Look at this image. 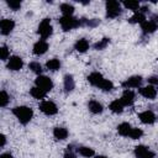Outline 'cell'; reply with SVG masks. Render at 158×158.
<instances>
[{
	"label": "cell",
	"instance_id": "obj_20",
	"mask_svg": "<svg viewBox=\"0 0 158 158\" xmlns=\"http://www.w3.org/2000/svg\"><path fill=\"white\" fill-rule=\"evenodd\" d=\"M68 135H69V132H68V130L65 127H56L53 130V136L57 139L63 141V139H65L68 137Z\"/></svg>",
	"mask_w": 158,
	"mask_h": 158
},
{
	"label": "cell",
	"instance_id": "obj_37",
	"mask_svg": "<svg viewBox=\"0 0 158 158\" xmlns=\"http://www.w3.org/2000/svg\"><path fill=\"white\" fill-rule=\"evenodd\" d=\"M0 139H1V142H0V147H4L5 146V143H6V137H5V135H0Z\"/></svg>",
	"mask_w": 158,
	"mask_h": 158
},
{
	"label": "cell",
	"instance_id": "obj_23",
	"mask_svg": "<svg viewBox=\"0 0 158 158\" xmlns=\"http://www.w3.org/2000/svg\"><path fill=\"white\" fill-rule=\"evenodd\" d=\"M128 21L131 22V23H143L144 21H146V15L144 14H142L141 11H136L130 19H128Z\"/></svg>",
	"mask_w": 158,
	"mask_h": 158
},
{
	"label": "cell",
	"instance_id": "obj_11",
	"mask_svg": "<svg viewBox=\"0 0 158 158\" xmlns=\"http://www.w3.org/2000/svg\"><path fill=\"white\" fill-rule=\"evenodd\" d=\"M138 93H139V95H142L143 98L149 99V100H153V99L157 96V89H156V86H153V85L141 86V88L138 89Z\"/></svg>",
	"mask_w": 158,
	"mask_h": 158
},
{
	"label": "cell",
	"instance_id": "obj_39",
	"mask_svg": "<svg viewBox=\"0 0 158 158\" xmlns=\"http://www.w3.org/2000/svg\"><path fill=\"white\" fill-rule=\"evenodd\" d=\"M94 158H107V157H105V156H95Z\"/></svg>",
	"mask_w": 158,
	"mask_h": 158
},
{
	"label": "cell",
	"instance_id": "obj_16",
	"mask_svg": "<svg viewBox=\"0 0 158 158\" xmlns=\"http://www.w3.org/2000/svg\"><path fill=\"white\" fill-rule=\"evenodd\" d=\"M157 28H158V23H156V22L152 21V20H146L143 23H141V30H142L143 35L153 33Z\"/></svg>",
	"mask_w": 158,
	"mask_h": 158
},
{
	"label": "cell",
	"instance_id": "obj_38",
	"mask_svg": "<svg viewBox=\"0 0 158 158\" xmlns=\"http://www.w3.org/2000/svg\"><path fill=\"white\" fill-rule=\"evenodd\" d=\"M0 158H14V157H12L11 153H2V154L0 156Z\"/></svg>",
	"mask_w": 158,
	"mask_h": 158
},
{
	"label": "cell",
	"instance_id": "obj_13",
	"mask_svg": "<svg viewBox=\"0 0 158 158\" xmlns=\"http://www.w3.org/2000/svg\"><path fill=\"white\" fill-rule=\"evenodd\" d=\"M138 118L141 120L142 123H146V125H152V123H154L156 120H157L154 112L151 111V110H146V111L138 114Z\"/></svg>",
	"mask_w": 158,
	"mask_h": 158
},
{
	"label": "cell",
	"instance_id": "obj_24",
	"mask_svg": "<svg viewBox=\"0 0 158 158\" xmlns=\"http://www.w3.org/2000/svg\"><path fill=\"white\" fill-rule=\"evenodd\" d=\"M77 152H78L80 156L85 157V158L94 157V154H95V152H94V149H93V148H90V147H84V146L78 147V148H77Z\"/></svg>",
	"mask_w": 158,
	"mask_h": 158
},
{
	"label": "cell",
	"instance_id": "obj_19",
	"mask_svg": "<svg viewBox=\"0 0 158 158\" xmlns=\"http://www.w3.org/2000/svg\"><path fill=\"white\" fill-rule=\"evenodd\" d=\"M88 109H89V111L90 112H93V114H101L102 112V105L99 102V101H96V100H90L89 102H88Z\"/></svg>",
	"mask_w": 158,
	"mask_h": 158
},
{
	"label": "cell",
	"instance_id": "obj_22",
	"mask_svg": "<svg viewBox=\"0 0 158 158\" xmlns=\"http://www.w3.org/2000/svg\"><path fill=\"white\" fill-rule=\"evenodd\" d=\"M109 109H110L112 112H115V114H121V112L123 111V104L121 102L120 99H116V100H114V101L110 102Z\"/></svg>",
	"mask_w": 158,
	"mask_h": 158
},
{
	"label": "cell",
	"instance_id": "obj_35",
	"mask_svg": "<svg viewBox=\"0 0 158 158\" xmlns=\"http://www.w3.org/2000/svg\"><path fill=\"white\" fill-rule=\"evenodd\" d=\"M147 80H148L149 85H153V86L158 88V77H157V75H152V77H149Z\"/></svg>",
	"mask_w": 158,
	"mask_h": 158
},
{
	"label": "cell",
	"instance_id": "obj_32",
	"mask_svg": "<svg viewBox=\"0 0 158 158\" xmlns=\"http://www.w3.org/2000/svg\"><path fill=\"white\" fill-rule=\"evenodd\" d=\"M142 135H143V131L141 130V128H133L132 127V130H131V133H130V138H132V139H138V138H141L142 137Z\"/></svg>",
	"mask_w": 158,
	"mask_h": 158
},
{
	"label": "cell",
	"instance_id": "obj_18",
	"mask_svg": "<svg viewBox=\"0 0 158 158\" xmlns=\"http://www.w3.org/2000/svg\"><path fill=\"white\" fill-rule=\"evenodd\" d=\"M131 130H132V126L128 123V122H122L117 126V132L118 135L123 136V137H128L130 133H131Z\"/></svg>",
	"mask_w": 158,
	"mask_h": 158
},
{
	"label": "cell",
	"instance_id": "obj_34",
	"mask_svg": "<svg viewBox=\"0 0 158 158\" xmlns=\"http://www.w3.org/2000/svg\"><path fill=\"white\" fill-rule=\"evenodd\" d=\"M6 4H7V6H9L11 10H14V11H17V10L21 9V1L11 0V1H6Z\"/></svg>",
	"mask_w": 158,
	"mask_h": 158
},
{
	"label": "cell",
	"instance_id": "obj_7",
	"mask_svg": "<svg viewBox=\"0 0 158 158\" xmlns=\"http://www.w3.org/2000/svg\"><path fill=\"white\" fill-rule=\"evenodd\" d=\"M40 110L47 115V116H52V115H56L58 112V107L57 105L53 102V101H49V100H44L40 104Z\"/></svg>",
	"mask_w": 158,
	"mask_h": 158
},
{
	"label": "cell",
	"instance_id": "obj_33",
	"mask_svg": "<svg viewBox=\"0 0 158 158\" xmlns=\"http://www.w3.org/2000/svg\"><path fill=\"white\" fill-rule=\"evenodd\" d=\"M0 58H1V60H6V59L10 58V51L6 46L0 47Z\"/></svg>",
	"mask_w": 158,
	"mask_h": 158
},
{
	"label": "cell",
	"instance_id": "obj_2",
	"mask_svg": "<svg viewBox=\"0 0 158 158\" xmlns=\"http://www.w3.org/2000/svg\"><path fill=\"white\" fill-rule=\"evenodd\" d=\"M12 114L16 116V118L20 121V123L26 125L31 121L33 116V111L28 106H16L12 109Z\"/></svg>",
	"mask_w": 158,
	"mask_h": 158
},
{
	"label": "cell",
	"instance_id": "obj_28",
	"mask_svg": "<svg viewBox=\"0 0 158 158\" xmlns=\"http://www.w3.org/2000/svg\"><path fill=\"white\" fill-rule=\"evenodd\" d=\"M110 43V38H101L100 41H98L95 44H94V48L96 49V51H101V49H104V48H106V46Z\"/></svg>",
	"mask_w": 158,
	"mask_h": 158
},
{
	"label": "cell",
	"instance_id": "obj_8",
	"mask_svg": "<svg viewBox=\"0 0 158 158\" xmlns=\"http://www.w3.org/2000/svg\"><path fill=\"white\" fill-rule=\"evenodd\" d=\"M142 77L141 75H132L128 79H126L123 83H122V86L125 89H131V88H141L142 85Z\"/></svg>",
	"mask_w": 158,
	"mask_h": 158
},
{
	"label": "cell",
	"instance_id": "obj_17",
	"mask_svg": "<svg viewBox=\"0 0 158 158\" xmlns=\"http://www.w3.org/2000/svg\"><path fill=\"white\" fill-rule=\"evenodd\" d=\"M89 42L85 40V38H80V40H78L77 42H75V44H74V49L75 51H78V52H80V53H84V52H86L88 49H89Z\"/></svg>",
	"mask_w": 158,
	"mask_h": 158
},
{
	"label": "cell",
	"instance_id": "obj_5",
	"mask_svg": "<svg viewBox=\"0 0 158 158\" xmlns=\"http://www.w3.org/2000/svg\"><path fill=\"white\" fill-rule=\"evenodd\" d=\"M52 32H53V27L51 25V20L49 19H43L38 25L37 33L41 36L42 40H46L52 35Z\"/></svg>",
	"mask_w": 158,
	"mask_h": 158
},
{
	"label": "cell",
	"instance_id": "obj_26",
	"mask_svg": "<svg viewBox=\"0 0 158 158\" xmlns=\"http://www.w3.org/2000/svg\"><path fill=\"white\" fill-rule=\"evenodd\" d=\"M30 94H31V96H33L35 99H43L44 96H46V91L44 90H42V89H40L38 86H33V88H31V90H30Z\"/></svg>",
	"mask_w": 158,
	"mask_h": 158
},
{
	"label": "cell",
	"instance_id": "obj_21",
	"mask_svg": "<svg viewBox=\"0 0 158 158\" xmlns=\"http://www.w3.org/2000/svg\"><path fill=\"white\" fill-rule=\"evenodd\" d=\"M74 88H75V81H74L73 77L70 74H67L64 77V91L70 93V91H73Z\"/></svg>",
	"mask_w": 158,
	"mask_h": 158
},
{
	"label": "cell",
	"instance_id": "obj_3",
	"mask_svg": "<svg viewBox=\"0 0 158 158\" xmlns=\"http://www.w3.org/2000/svg\"><path fill=\"white\" fill-rule=\"evenodd\" d=\"M59 25L63 31H70L73 28L81 26V20H79L74 16H62L59 19Z\"/></svg>",
	"mask_w": 158,
	"mask_h": 158
},
{
	"label": "cell",
	"instance_id": "obj_10",
	"mask_svg": "<svg viewBox=\"0 0 158 158\" xmlns=\"http://www.w3.org/2000/svg\"><path fill=\"white\" fill-rule=\"evenodd\" d=\"M135 156H136V158H153L154 153L148 147L139 144V146L135 147Z\"/></svg>",
	"mask_w": 158,
	"mask_h": 158
},
{
	"label": "cell",
	"instance_id": "obj_15",
	"mask_svg": "<svg viewBox=\"0 0 158 158\" xmlns=\"http://www.w3.org/2000/svg\"><path fill=\"white\" fill-rule=\"evenodd\" d=\"M120 100H121V102L123 104V106H131V105L133 104V101H135V93H133L131 89H126V90L122 93Z\"/></svg>",
	"mask_w": 158,
	"mask_h": 158
},
{
	"label": "cell",
	"instance_id": "obj_30",
	"mask_svg": "<svg viewBox=\"0 0 158 158\" xmlns=\"http://www.w3.org/2000/svg\"><path fill=\"white\" fill-rule=\"evenodd\" d=\"M9 101H10L9 94L5 90H1V93H0V106L1 107H5L9 104Z\"/></svg>",
	"mask_w": 158,
	"mask_h": 158
},
{
	"label": "cell",
	"instance_id": "obj_12",
	"mask_svg": "<svg viewBox=\"0 0 158 158\" xmlns=\"http://www.w3.org/2000/svg\"><path fill=\"white\" fill-rule=\"evenodd\" d=\"M15 28V22L11 19H2L0 22V30H1V35L7 36L12 32V30Z\"/></svg>",
	"mask_w": 158,
	"mask_h": 158
},
{
	"label": "cell",
	"instance_id": "obj_29",
	"mask_svg": "<svg viewBox=\"0 0 158 158\" xmlns=\"http://www.w3.org/2000/svg\"><path fill=\"white\" fill-rule=\"evenodd\" d=\"M126 9H128V10H132V11H138V9H139V2L138 1H125L123 4H122Z\"/></svg>",
	"mask_w": 158,
	"mask_h": 158
},
{
	"label": "cell",
	"instance_id": "obj_27",
	"mask_svg": "<svg viewBox=\"0 0 158 158\" xmlns=\"http://www.w3.org/2000/svg\"><path fill=\"white\" fill-rule=\"evenodd\" d=\"M60 11L63 14V16H73V12H74V6L68 4V2H64L60 5Z\"/></svg>",
	"mask_w": 158,
	"mask_h": 158
},
{
	"label": "cell",
	"instance_id": "obj_9",
	"mask_svg": "<svg viewBox=\"0 0 158 158\" xmlns=\"http://www.w3.org/2000/svg\"><path fill=\"white\" fill-rule=\"evenodd\" d=\"M22 67H23V60H22L21 57L11 56L7 59V69H10L12 72H16V70H20Z\"/></svg>",
	"mask_w": 158,
	"mask_h": 158
},
{
	"label": "cell",
	"instance_id": "obj_25",
	"mask_svg": "<svg viewBox=\"0 0 158 158\" xmlns=\"http://www.w3.org/2000/svg\"><path fill=\"white\" fill-rule=\"evenodd\" d=\"M46 68H47L48 70H52V72L58 70V69L60 68V62H59V59H57V58L49 59V60L46 63Z\"/></svg>",
	"mask_w": 158,
	"mask_h": 158
},
{
	"label": "cell",
	"instance_id": "obj_6",
	"mask_svg": "<svg viewBox=\"0 0 158 158\" xmlns=\"http://www.w3.org/2000/svg\"><path fill=\"white\" fill-rule=\"evenodd\" d=\"M35 83H36V86H38L40 89L44 90L46 93L51 91L53 89V81L46 75H38L36 78V80H35Z\"/></svg>",
	"mask_w": 158,
	"mask_h": 158
},
{
	"label": "cell",
	"instance_id": "obj_14",
	"mask_svg": "<svg viewBox=\"0 0 158 158\" xmlns=\"http://www.w3.org/2000/svg\"><path fill=\"white\" fill-rule=\"evenodd\" d=\"M47 49H48V43H47V41H46V40H40V41H37V42L33 44L32 52H33L36 56H42V54H44V53L47 52Z\"/></svg>",
	"mask_w": 158,
	"mask_h": 158
},
{
	"label": "cell",
	"instance_id": "obj_1",
	"mask_svg": "<svg viewBox=\"0 0 158 158\" xmlns=\"http://www.w3.org/2000/svg\"><path fill=\"white\" fill-rule=\"evenodd\" d=\"M86 79H88V81H89L93 86H96V88H99V89H101V90H104V91H110V90L114 89L112 81H110L109 79H105V78L102 77V74L99 73V72H93V73H90Z\"/></svg>",
	"mask_w": 158,
	"mask_h": 158
},
{
	"label": "cell",
	"instance_id": "obj_31",
	"mask_svg": "<svg viewBox=\"0 0 158 158\" xmlns=\"http://www.w3.org/2000/svg\"><path fill=\"white\" fill-rule=\"evenodd\" d=\"M28 67H30V69H31L33 73H36V74H40V75H41L42 65H41L38 62H31V63L28 64Z\"/></svg>",
	"mask_w": 158,
	"mask_h": 158
},
{
	"label": "cell",
	"instance_id": "obj_36",
	"mask_svg": "<svg viewBox=\"0 0 158 158\" xmlns=\"http://www.w3.org/2000/svg\"><path fill=\"white\" fill-rule=\"evenodd\" d=\"M64 158H77V157H75V154H74V153H73V151H72V147H68L67 152L64 153Z\"/></svg>",
	"mask_w": 158,
	"mask_h": 158
},
{
	"label": "cell",
	"instance_id": "obj_4",
	"mask_svg": "<svg viewBox=\"0 0 158 158\" xmlns=\"http://www.w3.org/2000/svg\"><path fill=\"white\" fill-rule=\"evenodd\" d=\"M121 2L110 0L106 1V17L107 19H115L121 14Z\"/></svg>",
	"mask_w": 158,
	"mask_h": 158
}]
</instances>
